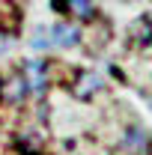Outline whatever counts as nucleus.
Returning <instances> with one entry per match:
<instances>
[{
  "instance_id": "obj_1",
  "label": "nucleus",
  "mask_w": 152,
  "mask_h": 155,
  "mask_svg": "<svg viewBox=\"0 0 152 155\" xmlns=\"http://www.w3.org/2000/svg\"><path fill=\"white\" fill-rule=\"evenodd\" d=\"M98 84H101V81H98V75L87 72V75L81 78V84L75 87V96H78V98H90V96L95 93V90H98Z\"/></svg>"
},
{
  "instance_id": "obj_2",
  "label": "nucleus",
  "mask_w": 152,
  "mask_h": 155,
  "mask_svg": "<svg viewBox=\"0 0 152 155\" xmlns=\"http://www.w3.org/2000/svg\"><path fill=\"white\" fill-rule=\"evenodd\" d=\"M54 42H57V45H75L78 42V30L69 27V24H57V27H54Z\"/></svg>"
},
{
  "instance_id": "obj_3",
  "label": "nucleus",
  "mask_w": 152,
  "mask_h": 155,
  "mask_svg": "<svg viewBox=\"0 0 152 155\" xmlns=\"http://www.w3.org/2000/svg\"><path fill=\"white\" fill-rule=\"evenodd\" d=\"M69 6H72V12L78 18H93V12H95L90 0H69Z\"/></svg>"
},
{
  "instance_id": "obj_4",
  "label": "nucleus",
  "mask_w": 152,
  "mask_h": 155,
  "mask_svg": "<svg viewBox=\"0 0 152 155\" xmlns=\"http://www.w3.org/2000/svg\"><path fill=\"white\" fill-rule=\"evenodd\" d=\"M131 30H137V33H140V36H137L140 42H152V24H149L146 18H137Z\"/></svg>"
},
{
  "instance_id": "obj_5",
  "label": "nucleus",
  "mask_w": 152,
  "mask_h": 155,
  "mask_svg": "<svg viewBox=\"0 0 152 155\" xmlns=\"http://www.w3.org/2000/svg\"><path fill=\"white\" fill-rule=\"evenodd\" d=\"M27 75H30V84H33L36 90L45 84V81H42V66H36V63H27Z\"/></svg>"
}]
</instances>
